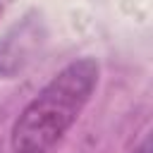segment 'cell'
I'll return each mask as SVG.
<instances>
[{
    "label": "cell",
    "mask_w": 153,
    "mask_h": 153,
    "mask_svg": "<svg viewBox=\"0 0 153 153\" xmlns=\"http://www.w3.org/2000/svg\"><path fill=\"white\" fill-rule=\"evenodd\" d=\"M131 153H153V151H151V136H143V141H141Z\"/></svg>",
    "instance_id": "7a4b0ae2"
},
{
    "label": "cell",
    "mask_w": 153,
    "mask_h": 153,
    "mask_svg": "<svg viewBox=\"0 0 153 153\" xmlns=\"http://www.w3.org/2000/svg\"><path fill=\"white\" fill-rule=\"evenodd\" d=\"M98 74L100 67L93 57H79L62 67L17 117L12 153H50L91 100Z\"/></svg>",
    "instance_id": "6da1fadb"
}]
</instances>
